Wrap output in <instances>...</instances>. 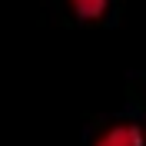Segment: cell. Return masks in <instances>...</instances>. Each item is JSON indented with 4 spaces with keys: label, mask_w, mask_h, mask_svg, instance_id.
<instances>
[{
    "label": "cell",
    "mask_w": 146,
    "mask_h": 146,
    "mask_svg": "<svg viewBox=\"0 0 146 146\" xmlns=\"http://www.w3.org/2000/svg\"><path fill=\"white\" fill-rule=\"evenodd\" d=\"M106 3L110 0H70L73 13L80 20H100L103 13H106Z\"/></svg>",
    "instance_id": "2"
},
{
    "label": "cell",
    "mask_w": 146,
    "mask_h": 146,
    "mask_svg": "<svg viewBox=\"0 0 146 146\" xmlns=\"http://www.w3.org/2000/svg\"><path fill=\"white\" fill-rule=\"evenodd\" d=\"M93 146H146V129L136 123H116V126L103 129L93 139Z\"/></svg>",
    "instance_id": "1"
}]
</instances>
